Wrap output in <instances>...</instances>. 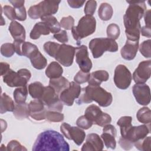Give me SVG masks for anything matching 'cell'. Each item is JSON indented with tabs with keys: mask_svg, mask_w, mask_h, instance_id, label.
<instances>
[{
	"mask_svg": "<svg viewBox=\"0 0 151 151\" xmlns=\"http://www.w3.org/2000/svg\"><path fill=\"white\" fill-rule=\"evenodd\" d=\"M32 149L34 151H68L70 147L60 133L52 130H47L38 136Z\"/></svg>",
	"mask_w": 151,
	"mask_h": 151,
	"instance_id": "6da1fadb",
	"label": "cell"
},
{
	"mask_svg": "<svg viewBox=\"0 0 151 151\" xmlns=\"http://www.w3.org/2000/svg\"><path fill=\"white\" fill-rule=\"evenodd\" d=\"M93 101L97 102L101 107H107L111 104L113 97L110 93L100 86L88 85L81 90L76 103L81 104L90 103Z\"/></svg>",
	"mask_w": 151,
	"mask_h": 151,
	"instance_id": "7a4b0ae2",
	"label": "cell"
},
{
	"mask_svg": "<svg viewBox=\"0 0 151 151\" xmlns=\"http://www.w3.org/2000/svg\"><path fill=\"white\" fill-rule=\"evenodd\" d=\"M129 4L123 17L124 25L126 29L140 28V20L146 10L145 1H127Z\"/></svg>",
	"mask_w": 151,
	"mask_h": 151,
	"instance_id": "3957f363",
	"label": "cell"
},
{
	"mask_svg": "<svg viewBox=\"0 0 151 151\" xmlns=\"http://www.w3.org/2000/svg\"><path fill=\"white\" fill-rule=\"evenodd\" d=\"M96 21L93 15H86L78 21L76 27H73L71 32L77 45H80L81 40L91 35L96 30Z\"/></svg>",
	"mask_w": 151,
	"mask_h": 151,
	"instance_id": "277c9868",
	"label": "cell"
},
{
	"mask_svg": "<svg viewBox=\"0 0 151 151\" xmlns=\"http://www.w3.org/2000/svg\"><path fill=\"white\" fill-rule=\"evenodd\" d=\"M89 48L94 58L100 57L104 52H116L118 50V44L115 40L109 38H97L91 40Z\"/></svg>",
	"mask_w": 151,
	"mask_h": 151,
	"instance_id": "5b68a950",
	"label": "cell"
},
{
	"mask_svg": "<svg viewBox=\"0 0 151 151\" xmlns=\"http://www.w3.org/2000/svg\"><path fill=\"white\" fill-rule=\"evenodd\" d=\"M60 1H43L31 6L28 9L29 17L34 19L41 18L44 16L52 15L55 14L58 9V5Z\"/></svg>",
	"mask_w": 151,
	"mask_h": 151,
	"instance_id": "8992f818",
	"label": "cell"
},
{
	"mask_svg": "<svg viewBox=\"0 0 151 151\" xmlns=\"http://www.w3.org/2000/svg\"><path fill=\"white\" fill-rule=\"evenodd\" d=\"M31 77V73L26 68L19 70L15 72L11 69L3 76V81L11 87L27 86V82Z\"/></svg>",
	"mask_w": 151,
	"mask_h": 151,
	"instance_id": "52a82bcc",
	"label": "cell"
},
{
	"mask_svg": "<svg viewBox=\"0 0 151 151\" xmlns=\"http://www.w3.org/2000/svg\"><path fill=\"white\" fill-rule=\"evenodd\" d=\"M150 131V124L148 126L143 124L138 126H133L130 125L127 127L120 128L122 137L133 143L146 137Z\"/></svg>",
	"mask_w": 151,
	"mask_h": 151,
	"instance_id": "ba28073f",
	"label": "cell"
},
{
	"mask_svg": "<svg viewBox=\"0 0 151 151\" xmlns=\"http://www.w3.org/2000/svg\"><path fill=\"white\" fill-rule=\"evenodd\" d=\"M84 116L93 124L101 127L109 124L111 121V116L106 113H103L100 108L95 104H91L87 107Z\"/></svg>",
	"mask_w": 151,
	"mask_h": 151,
	"instance_id": "9c48e42d",
	"label": "cell"
},
{
	"mask_svg": "<svg viewBox=\"0 0 151 151\" xmlns=\"http://www.w3.org/2000/svg\"><path fill=\"white\" fill-rule=\"evenodd\" d=\"M44 105L48 107L49 110L61 111L63 103L59 99L54 89L50 86L44 87L43 94L40 99Z\"/></svg>",
	"mask_w": 151,
	"mask_h": 151,
	"instance_id": "30bf717a",
	"label": "cell"
},
{
	"mask_svg": "<svg viewBox=\"0 0 151 151\" xmlns=\"http://www.w3.org/2000/svg\"><path fill=\"white\" fill-rule=\"evenodd\" d=\"M132 79V74L124 65L119 64L116 67L114 74V82L117 88L122 90L127 88L130 85Z\"/></svg>",
	"mask_w": 151,
	"mask_h": 151,
	"instance_id": "8fae6325",
	"label": "cell"
},
{
	"mask_svg": "<svg viewBox=\"0 0 151 151\" xmlns=\"http://www.w3.org/2000/svg\"><path fill=\"white\" fill-rule=\"evenodd\" d=\"M60 130L67 139L73 140L78 146L81 145L85 139L86 133L84 130L78 127L71 126L67 123L61 125Z\"/></svg>",
	"mask_w": 151,
	"mask_h": 151,
	"instance_id": "7c38bea8",
	"label": "cell"
},
{
	"mask_svg": "<svg viewBox=\"0 0 151 151\" xmlns=\"http://www.w3.org/2000/svg\"><path fill=\"white\" fill-rule=\"evenodd\" d=\"M75 52L76 48L73 46L65 44H60L54 58L61 65L69 67L73 63Z\"/></svg>",
	"mask_w": 151,
	"mask_h": 151,
	"instance_id": "4fadbf2b",
	"label": "cell"
},
{
	"mask_svg": "<svg viewBox=\"0 0 151 151\" xmlns=\"http://www.w3.org/2000/svg\"><path fill=\"white\" fill-rule=\"evenodd\" d=\"M81 91L80 86L74 81H71L70 83L69 86L60 93V99L63 104L71 106L75 99L78 98Z\"/></svg>",
	"mask_w": 151,
	"mask_h": 151,
	"instance_id": "5bb4252c",
	"label": "cell"
},
{
	"mask_svg": "<svg viewBox=\"0 0 151 151\" xmlns=\"http://www.w3.org/2000/svg\"><path fill=\"white\" fill-rule=\"evenodd\" d=\"M76 61L80 70L88 73L92 67V63L88 57L87 47L82 45L76 48Z\"/></svg>",
	"mask_w": 151,
	"mask_h": 151,
	"instance_id": "9a60e30c",
	"label": "cell"
},
{
	"mask_svg": "<svg viewBox=\"0 0 151 151\" xmlns=\"http://www.w3.org/2000/svg\"><path fill=\"white\" fill-rule=\"evenodd\" d=\"M151 74V61H143L139 63L133 74V78L136 84H143L150 78Z\"/></svg>",
	"mask_w": 151,
	"mask_h": 151,
	"instance_id": "2e32d148",
	"label": "cell"
},
{
	"mask_svg": "<svg viewBox=\"0 0 151 151\" xmlns=\"http://www.w3.org/2000/svg\"><path fill=\"white\" fill-rule=\"evenodd\" d=\"M133 94L136 101L140 105L146 106L150 102V87L146 84H136L133 86Z\"/></svg>",
	"mask_w": 151,
	"mask_h": 151,
	"instance_id": "e0dca14e",
	"label": "cell"
},
{
	"mask_svg": "<svg viewBox=\"0 0 151 151\" xmlns=\"http://www.w3.org/2000/svg\"><path fill=\"white\" fill-rule=\"evenodd\" d=\"M29 116L35 120H42L45 119L46 110L44 104L40 99H35L28 104Z\"/></svg>",
	"mask_w": 151,
	"mask_h": 151,
	"instance_id": "ac0fdd59",
	"label": "cell"
},
{
	"mask_svg": "<svg viewBox=\"0 0 151 151\" xmlns=\"http://www.w3.org/2000/svg\"><path fill=\"white\" fill-rule=\"evenodd\" d=\"M103 133L101 135V138L104 143L107 149L110 148L114 149L116 146V141L115 137L116 136L117 130L115 127L111 124H107L103 129Z\"/></svg>",
	"mask_w": 151,
	"mask_h": 151,
	"instance_id": "d6986e66",
	"label": "cell"
},
{
	"mask_svg": "<svg viewBox=\"0 0 151 151\" xmlns=\"http://www.w3.org/2000/svg\"><path fill=\"white\" fill-rule=\"evenodd\" d=\"M104 147L103 141L96 133H90L87 135L86 142L81 148L82 151L102 150Z\"/></svg>",
	"mask_w": 151,
	"mask_h": 151,
	"instance_id": "ffe728a7",
	"label": "cell"
},
{
	"mask_svg": "<svg viewBox=\"0 0 151 151\" xmlns=\"http://www.w3.org/2000/svg\"><path fill=\"white\" fill-rule=\"evenodd\" d=\"M139 48V41H131L127 40L125 45L120 51L123 58L126 60H132L136 55Z\"/></svg>",
	"mask_w": 151,
	"mask_h": 151,
	"instance_id": "44dd1931",
	"label": "cell"
},
{
	"mask_svg": "<svg viewBox=\"0 0 151 151\" xmlns=\"http://www.w3.org/2000/svg\"><path fill=\"white\" fill-rule=\"evenodd\" d=\"M9 31L14 40L25 41V30L19 22L15 21H12L9 26Z\"/></svg>",
	"mask_w": 151,
	"mask_h": 151,
	"instance_id": "7402d4cb",
	"label": "cell"
},
{
	"mask_svg": "<svg viewBox=\"0 0 151 151\" xmlns=\"http://www.w3.org/2000/svg\"><path fill=\"white\" fill-rule=\"evenodd\" d=\"M109 74L105 70H97L90 74L88 83L91 86H100L103 81L109 80Z\"/></svg>",
	"mask_w": 151,
	"mask_h": 151,
	"instance_id": "603a6c76",
	"label": "cell"
},
{
	"mask_svg": "<svg viewBox=\"0 0 151 151\" xmlns=\"http://www.w3.org/2000/svg\"><path fill=\"white\" fill-rule=\"evenodd\" d=\"M70 82L68 80L62 76L56 78H51L49 81V86L54 89L57 94L67 88Z\"/></svg>",
	"mask_w": 151,
	"mask_h": 151,
	"instance_id": "cb8c5ba5",
	"label": "cell"
},
{
	"mask_svg": "<svg viewBox=\"0 0 151 151\" xmlns=\"http://www.w3.org/2000/svg\"><path fill=\"white\" fill-rule=\"evenodd\" d=\"M41 19L46 25L51 32L56 34L60 31V24L55 17L52 15L44 16L41 18Z\"/></svg>",
	"mask_w": 151,
	"mask_h": 151,
	"instance_id": "d4e9b609",
	"label": "cell"
},
{
	"mask_svg": "<svg viewBox=\"0 0 151 151\" xmlns=\"http://www.w3.org/2000/svg\"><path fill=\"white\" fill-rule=\"evenodd\" d=\"M63 73V69L61 65L56 62L53 61L51 63L45 70L46 76L51 78H56L61 77Z\"/></svg>",
	"mask_w": 151,
	"mask_h": 151,
	"instance_id": "484cf974",
	"label": "cell"
},
{
	"mask_svg": "<svg viewBox=\"0 0 151 151\" xmlns=\"http://www.w3.org/2000/svg\"><path fill=\"white\" fill-rule=\"evenodd\" d=\"M50 32V30L44 22H39L34 26L30 32L29 37L32 40H37L41 35H48Z\"/></svg>",
	"mask_w": 151,
	"mask_h": 151,
	"instance_id": "4316f807",
	"label": "cell"
},
{
	"mask_svg": "<svg viewBox=\"0 0 151 151\" xmlns=\"http://www.w3.org/2000/svg\"><path fill=\"white\" fill-rule=\"evenodd\" d=\"M29 59L32 66L37 70H42L47 66V59L40 52L39 50L35 52L29 58Z\"/></svg>",
	"mask_w": 151,
	"mask_h": 151,
	"instance_id": "83f0119b",
	"label": "cell"
},
{
	"mask_svg": "<svg viewBox=\"0 0 151 151\" xmlns=\"http://www.w3.org/2000/svg\"><path fill=\"white\" fill-rule=\"evenodd\" d=\"M15 106L14 101L6 93H2L1 99V114H4L7 111H14Z\"/></svg>",
	"mask_w": 151,
	"mask_h": 151,
	"instance_id": "f1b7e54d",
	"label": "cell"
},
{
	"mask_svg": "<svg viewBox=\"0 0 151 151\" xmlns=\"http://www.w3.org/2000/svg\"><path fill=\"white\" fill-rule=\"evenodd\" d=\"M44 87L40 82L35 81L28 86V92L30 96L36 99H40L43 94Z\"/></svg>",
	"mask_w": 151,
	"mask_h": 151,
	"instance_id": "f546056e",
	"label": "cell"
},
{
	"mask_svg": "<svg viewBox=\"0 0 151 151\" xmlns=\"http://www.w3.org/2000/svg\"><path fill=\"white\" fill-rule=\"evenodd\" d=\"M14 115L18 120L27 119L29 116L28 104L26 103L17 104L14 110Z\"/></svg>",
	"mask_w": 151,
	"mask_h": 151,
	"instance_id": "4dcf8cb0",
	"label": "cell"
},
{
	"mask_svg": "<svg viewBox=\"0 0 151 151\" xmlns=\"http://www.w3.org/2000/svg\"><path fill=\"white\" fill-rule=\"evenodd\" d=\"M113 14L111 6L106 2L102 3L98 10V14L100 18L103 21H108L111 19Z\"/></svg>",
	"mask_w": 151,
	"mask_h": 151,
	"instance_id": "1f68e13d",
	"label": "cell"
},
{
	"mask_svg": "<svg viewBox=\"0 0 151 151\" xmlns=\"http://www.w3.org/2000/svg\"><path fill=\"white\" fill-rule=\"evenodd\" d=\"M14 98L17 104L25 103L27 96L28 90L27 86L18 87L14 91Z\"/></svg>",
	"mask_w": 151,
	"mask_h": 151,
	"instance_id": "d6a6232c",
	"label": "cell"
},
{
	"mask_svg": "<svg viewBox=\"0 0 151 151\" xmlns=\"http://www.w3.org/2000/svg\"><path fill=\"white\" fill-rule=\"evenodd\" d=\"M151 111L149 108L144 107L140 109L136 114V117L139 122L143 124H150L151 122Z\"/></svg>",
	"mask_w": 151,
	"mask_h": 151,
	"instance_id": "836d02e7",
	"label": "cell"
},
{
	"mask_svg": "<svg viewBox=\"0 0 151 151\" xmlns=\"http://www.w3.org/2000/svg\"><path fill=\"white\" fill-rule=\"evenodd\" d=\"M38 51L37 47L29 42H24L21 47L22 55L30 58L35 52Z\"/></svg>",
	"mask_w": 151,
	"mask_h": 151,
	"instance_id": "e575fe53",
	"label": "cell"
},
{
	"mask_svg": "<svg viewBox=\"0 0 151 151\" xmlns=\"http://www.w3.org/2000/svg\"><path fill=\"white\" fill-rule=\"evenodd\" d=\"M133 144L136 148H137L139 150L149 151L150 150L151 137L150 136L145 137V138L134 142Z\"/></svg>",
	"mask_w": 151,
	"mask_h": 151,
	"instance_id": "d590c367",
	"label": "cell"
},
{
	"mask_svg": "<svg viewBox=\"0 0 151 151\" xmlns=\"http://www.w3.org/2000/svg\"><path fill=\"white\" fill-rule=\"evenodd\" d=\"M60 44L54 42L48 41L44 44V50L47 54L52 57H55Z\"/></svg>",
	"mask_w": 151,
	"mask_h": 151,
	"instance_id": "8d00e7d4",
	"label": "cell"
},
{
	"mask_svg": "<svg viewBox=\"0 0 151 151\" xmlns=\"http://www.w3.org/2000/svg\"><path fill=\"white\" fill-rule=\"evenodd\" d=\"M64 114L57 111L48 110L46 111L45 119L51 122H60L64 120Z\"/></svg>",
	"mask_w": 151,
	"mask_h": 151,
	"instance_id": "74e56055",
	"label": "cell"
},
{
	"mask_svg": "<svg viewBox=\"0 0 151 151\" xmlns=\"http://www.w3.org/2000/svg\"><path fill=\"white\" fill-rule=\"evenodd\" d=\"M120 31L119 27L116 24H111L107 28V35L109 38L114 40H117L120 35Z\"/></svg>",
	"mask_w": 151,
	"mask_h": 151,
	"instance_id": "f35d334b",
	"label": "cell"
},
{
	"mask_svg": "<svg viewBox=\"0 0 151 151\" xmlns=\"http://www.w3.org/2000/svg\"><path fill=\"white\" fill-rule=\"evenodd\" d=\"M150 43L151 40L150 39L144 41L139 47L141 54L143 55L145 58H150L151 57Z\"/></svg>",
	"mask_w": 151,
	"mask_h": 151,
	"instance_id": "ab89813d",
	"label": "cell"
},
{
	"mask_svg": "<svg viewBox=\"0 0 151 151\" xmlns=\"http://www.w3.org/2000/svg\"><path fill=\"white\" fill-rule=\"evenodd\" d=\"M15 52V48L13 44L5 43L1 45V53L5 57H12Z\"/></svg>",
	"mask_w": 151,
	"mask_h": 151,
	"instance_id": "60d3db41",
	"label": "cell"
},
{
	"mask_svg": "<svg viewBox=\"0 0 151 151\" xmlns=\"http://www.w3.org/2000/svg\"><path fill=\"white\" fill-rule=\"evenodd\" d=\"M76 124L80 128L87 130L90 128L93 123L84 115L79 117L77 119Z\"/></svg>",
	"mask_w": 151,
	"mask_h": 151,
	"instance_id": "b9f144b4",
	"label": "cell"
},
{
	"mask_svg": "<svg viewBox=\"0 0 151 151\" xmlns=\"http://www.w3.org/2000/svg\"><path fill=\"white\" fill-rule=\"evenodd\" d=\"M90 76V74L89 72L86 73L80 70L74 76V80L77 84H83L88 81Z\"/></svg>",
	"mask_w": 151,
	"mask_h": 151,
	"instance_id": "7bdbcfd3",
	"label": "cell"
},
{
	"mask_svg": "<svg viewBox=\"0 0 151 151\" xmlns=\"http://www.w3.org/2000/svg\"><path fill=\"white\" fill-rule=\"evenodd\" d=\"M60 26L63 28L70 30L73 28L74 24V19L71 16L63 17L60 21Z\"/></svg>",
	"mask_w": 151,
	"mask_h": 151,
	"instance_id": "ee69618b",
	"label": "cell"
},
{
	"mask_svg": "<svg viewBox=\"0 0 151 151\" xmlns=\"http://www.w3.org/2000/svg\"><path fill=\"white\" fill-rule=\"evenodd\" d=\"M97 7L96 1H88L86 2L84 8V13L88 15H93L95 12Z\"/></svg>",
	"mask_w": 151,
	"mask_h": 151,
	"instance_id": "f6af8a7d",
	"label": "cell"
},
{
	"mask_svg": "<svg viewBox=\"0 0 151 151\" xmlns=\"http://www.w3.org/2000/svg\"><path fill=\"white\" fill-rule=\"evenodd\" d=\"M7 150H27V149L24 147L21 143L16 140H11L7 145Z\"/></svg>",
	"mask_w": 151,
	"mask_h": 151,
	"instance_id": "bcb514c9",
	"label": "cell"
},
{
	"mask_svg": "<svg viewBox=\"0 0 151 151\" xmlns=\"http://www.w3.org/2000/svg\"><path fill=\"white\" fill-rule=\"evenodd\" d=\"M3 11L5 15H6V17L12 21H14L15 19H17L15 10L14 8L9 5H5L3 7Z\"/></svg>",
	"mask_w": 151,
	"mask_h": 151,
	"instance_id": "7dc6e473",
	"label": "cell"
},
{
	"mask_svg": "<svg viewBox=\"0 0 151 151\" xmlns=\"http://www.w3.org/2000/svg\"><path fill=\"white\" fill-rule=\"evenodd\" d=\"M15 14H16V18L17 19L22 21H25L27 18V13L25 8L24 6L15 8Z\"/></svg>",
	"mask_w": 151,
	"mask_h": 151,
	"instance_id": "c3c4849f",
	"label": "cell"
},
{
	"mask_svg": "<svg viewBox=\"0 0 151 151\" xmlns=\"http://www.w3.org/2000/svg\"><path fill=\"white\" fill-rule=\"evenodd\" d=\"M54 38L61 43L67 42L68 41L67 32L65 30H61L60 32L54 34Z\"/></svg>",
	"mask_w": 151,
	"mask_h": 151,
	"instance_id": "681fc988",
	"label": "cell"
},
{
	"mask_svg": "<svg viewBox=\"0 0 151 151\" xmlns=\"http://www.w3.org/2000/svg\"><path fill=\"white\" fill-rule=\"evenodd\" d=\"M132 118L130 116H123L119 119L117 124L120 127H124L132 124Z\"/></svg>",
	"mask_w": 151,
	"mask_h": 151,
	"instance_id": "f907efd6",
	"label": "cell"
},
{
	"mask_svg": "<svg viewBox=\"0 0 151 151\" xmlns=\"http://www.w3.org/2000/svg\"><path fill=\"white\" fill-rule=\"evenodd\" d=\"M119 143L122 148L125 150H130L133 147V143L126 139L121 137L119 139Z\"/></svg>",
	"mask_w": 151,
	"mask_h": 151,
	"instance_id": "816d5d0a",
	"label": "cell"
},
{
	"mask_svg": "<svg viewBox=\"0 0 151 151\" xmlns=\"http://www.w3.org/2000/svg\"><path fill=\"white\" fill-rule=\"evenodd\" d=\"M24 42V41H22V40H14V42H13L15 52L20 56H22L21 47H22V44Z\"/></svg>",
	"mask_w": 151,
	"mask_h": 151,
	"instance_id": "f5cc1de1",
	"label": "cell"
},
{
	"mask_svg": "<svg viewBox=\"0 0 151 151\" xmlns=\"http://www.w3.org/2000/svg\"><path fill=\"white\" fill-rule=\"evenodd\" d=\"M69 6L73 8H78L81 7L85 3V1H67Z\"/></svg>",
	"mask_w": 151,
	"mask_h": 151,
	"instance_id": "db71d44e",
	"label": "cell"
},
{
	"mask_svg": "<svg viewBox=\"0 0 151 151\" xmlns=\"http://www.w3.org/2000/svg\"><path fill=\"white\" fill-rule=\"evenodd\" d=\"M140 33L143 36L150 38L151 32H150V27L143 26L140 28Z\"/></svg>",
	"mask_w": 151,
	"mask_h": 151,
	"instance_id": "11a10c76",
	"label": "cell"
},
{
	"mask_svg": "<svg viewBox=\"0 0 151 151\" xmlns=\"http://www.w3.org/2000/svg\"><path fill=\"white\" fill-rule=\"evenodd\" d=\"M10 65L6 63H1V74L2 76H4L10 69Z\"/></svg>",
	"mask_w": 151,
	"mask_h": 151,
	"instance_id": "9f6ffc18",
	"label": "cell"
},
{
	"mask_svg": "<svg viewBox=\"0 0 151 151\" xmlns=\"http://www.w3.org/2000/svg\"><path fill=\"white\" fill-rule=\"evenodd\" d=\"M144 15H145L144 18H145L146 26L150 27V10L149 9L147 11H146Z\"/></svg>",
	"mask_w": 151,
	"mask_h": 151,
	"instance_id": "6f0895ef",
	"label": "cell"
},
{
	"mask_svg": "<svg viewBox=\"0 0 151 151\" xmlns=\"http://www.w3.org/2000/svg\"><path fill=\"white\" fill-rule=\"evenodd\" d=\"M9 2L12 4L14 8H16L24 6L25 1H9Z\"/></svg>",
	"mask_w": 151,
	"mask_h": 151,
	"instance_id": "680465c9",
	"label": "cell"
},
{
	"mask_svg": "<svg viewBox=\"0 0 151 151\" xmlns=\"http://www.w3.org/2000/svg\"><path fill=\"white\" fill-rule=\"evenodd\" d=\"M1 132H3L4 130H5L6 128V123L5 121H4L2 119L1 120Z\"/></svg>",
	"mask_w": 151,
	"mask_h": 151,
	"instance_id": "91938a15",
	"label": "cell"
}]
</instances>
